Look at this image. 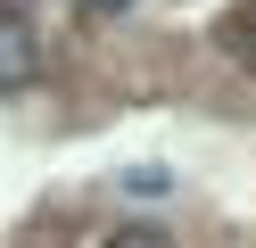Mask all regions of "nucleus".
Listing matches in <instances>:
<instances>
[{
  "label": "nucleus",
  "mask_w": 256,
  "mask_h": 248,
  "mask_svg": "<svg viewBox=\"0 0 256 248\" xmlns=\"http://www.w3.org/2000/svg\"><path fill=\"white\" fill-rule=\"evenodd\" d=\"M83 9H100V17H108V9H132V0H83Z\"/></svg>",
  "instance_id": "nucleus-3"
},
{
  "label": "nucleus",
  "mask_w": 256,
  "mask_h": 248,
  "mask_svg": "<svg viewBox=\"0 0 256 248\" xmlns=\"http://www.w3.org/2000/svg\"><path fill=\"white\" fill-rule=\"evenodd\" d=\"M100 248H174V240H166L157 223H124V231H108Z\"/></svg>",
  "instance_id": "nucleus-2"
},
{
  "label": "nucleus",
  "mask_w": 256,
  "mask_h": 248,
  "mask_svg": "<svg viewBox=\"0 0 256 248\" xmlns=\"http://www.w3.org/2000/svg\"><path fill=\"white\" fill-rule=\"evenodd\" d=\"M42 66V50H34V25H25L17 9H0V83H25Z\"/></svg>",
  "instance_id": "nucleus-1"
}]
</instances>
